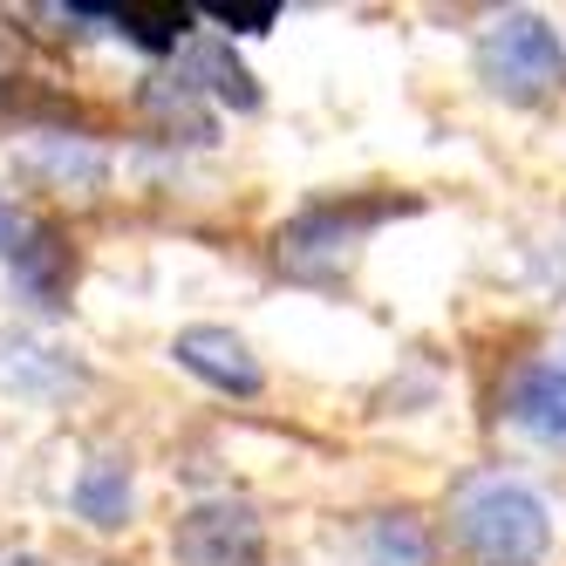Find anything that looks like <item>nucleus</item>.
<instances>
[{"mask_svg":"<svg viewBox=\"0 0 566 566\" xmlns=\"http://www.w3.org/2000/svg\"><path fill=\"white\" fill-rule=\"evenodd\" d=\"M559 69H566L559 34L539 14H499L492 28H484V42H478V75L505 103H539V96H553Z\"/></svg>","mask_w":566,"mask_h":566,"instance_id":"2","label":"nucleus"},{"mask_svg":"<svg viewBox=\"0 0 566 566\" xmlns=\"http://www.w3.org/2000/svg\"><path fill=\"white\" fill-rule=\"evenodd\" d=\"M21 239H28V219L8 206V198H0V260H14V253H21Z\"/></svg>","mask_w":566,"mask_h":566,"instance_id":"15","label":"nucleus"},{"mask_svg":"<svg viewBox=\"0 0 566 566\" xmlns=\"http://www.w3.org/2000/svg\"><path fill=\"white\" fill-rule=\"evenodd\" d=\"M28 165H34V171H55L62 185L75 178V185H83V191H96V185L109 178V165H103V157H96V150H83V144H69V137H49L42 150L28 157Z\"/></svg>","mask_w":566,"mask_h":566,"instance_id":"13","label":"nucleus"},{"mask_svg":"<svg viewBox=\"0 0 566 566\" xmlns=\"http://www.w3.org/2000/svg\"><path fill=\"white\" fill-rule=\"evenodd\" d=\"M396 212H417V198H355V206H314V212H301L294 226H280V260H314V253H328V260H342L348 247L369 226H382V219H396Z\"/></svg>","mask_w":566,"mask_h":566,"instance_id":"4","label":"nucleus"},{"mask_svg":"<svg viewBox=\"0 0 566 566\" xmlns=\"http://www.w3.org/2000/svg\"><path fill=\"white\" fill-rule=\"evenodd\" d=\"M458 539H464V553L492 559V566H525V559L546 553L553 525H546V505L525 492V484L499 478V484H471V492H464Z\"/></svg>","mask_w":566,"mask_h":566,"instance_id":"1","label":"nucleus"},{"mask_svg":"<svg viewBox=\"0 0 566 566\" xmlns=\"http://www.w3.org/2000/svg\"><path fill=\"white\" fill-rule=\"evenodd\" d=\"M361 553H369V566H437V539L423 533V518H410V512L376 518L369 539H361Z\"/></svg>","mask_w":566,"mask_h":566,"instance_id":"12","label":"nucleus"},{"mask_svg":"<svg viewBox=\"0 0 566 566\" xmlns=\"http://www.w3.org/2000/svg\"><path fill=\"white\" fill-rule=\"evenodd\" d=\"M69 280H75V253H69L62 226H28L21 253H14V287H21V301L62 314L69 307Z\"/></svg>","mask_w":566,"mask_h":566,"instance_id":"7","label":"nucleus"},{"mask_svg":"<svg viewBox=\"0 0 566 566\" xmlns=\"http://www.w3.org/2000/svg\"><path fill=\"white\" fill-rule=\"evenodd\" d=\"M171 355H178V369H191L198 382H212V389H226V396H260V382H266L260 361H253V348L239 342L232 328H212V321L178 328Z\"/></svg>","mask_w":566,"mask_h":566,"instance_id":"5","label":"nucleus"},{"mask_svg":"<svg viewBox=\"0 0 566 566\" xmlns=\"http://www.w3.org/2000/svg\"><path fill=\"white\" fill-rule=\"evenodd\" d=\"M206 21H219L226 34H266L273 21H280V8L273 0H212V8H198Z\"/></svg>","mask_w":566,"mask_h":566,"instance_id":"14","label":"nucleus"},{"mask_svg":"<svg viewBox=\"0 0 566 566\" xmlns=\"http://www.w3.org/2000/svg\"><path fill=\"white\" fill-rule=\"evenodd\" d=\"M90 369L83 361H69L62 348H42V342H8L0 335V389H14V396H69V389H83Z\"/></svg>","mask_w":566,"mask_h":566,"instance_id":"8","label":"nucleus"},{"mask_svg":"<svg viewBox=\"0 0 566 566\" xmlns=\"http://www.w3.org/2000/svg\"><path fill=\"white\" fill-rule=\"evenodd\" d=\"M505 417H512L518 430L546 437V443H566V369H559V361H533V369L512 376Z\"/></svg>","mask_w":566,"mask_h":566,"instance_id":"9","label":"nucleus"},{"mask_svg":"<svg viewBox=\"0 0 566 566\" xmlns=\"http://www.w3.org/2000/svg\"><path fill=\"white\" fill-rule=\"evenodd\" d=\"M178 83L185 90H206L219 96L226 109H260V83L253 69L232 55V42H219V34H198V42L178 49Z\"/></svg>","mask_w":566,"mask_h":566,"instance_id":"6","label":"nucleus"},{"mask_svg":"<svg viewBox=\"0 0 566 566\" xmlns=\"http://www.w3.org/2000/svg\"><path fill=\"white\" fill-rule=\"evenodd\" d=\"M0 566H49V559H0Z\"/></svg>","mask_w":566,"mask_h":566,"instance_id":"16","label":"nucleus"},{"mask_svg":"<svg viewBox=\"0 0 566 566\" xmlns=\"http://www.w3.org/2000/svg\"><path fill=\"white\" fill-rule=\"evenodd\" d=\"M191 14H198V8H185V0H130V8H109V28L124 34V42L165 55V49H185Z\"/></svg>","mask_w":566,"mask_h":566,"instance_id":"10","label":"nucleus"},{"mask_svg":"<svg viewBox=\"0 0 566 566\" xmlns=\"http://www.w3.org/2000/svg\"><path fill=\"white\" fill-rule=\"evenodd\" d=\"M178 566H266V525L247 499H198L171 525Z\"/></svg>","mask_w":566,"mask_h":566,"instance_id":"3","label":"nucleus"},{"mask_svg":"<svg viewBox=\"0 0 566 566\" xmlns=\"http://www.w3.org/2000/svg\"><path fill=\"white\" fill-rule=\"evenodd\" d=\"M75 512H83L90 525H103V533H116V525L130 518V464L96 458L83 478H75Z\"/></svg>","mask_w":566,"mask_h":566,"instance_id":"11","label":"nucleus"}]
</instances>
